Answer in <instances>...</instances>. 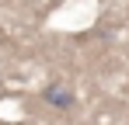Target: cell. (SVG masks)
<instances>
[{
    "instance_id": "1",
    "label": "cell",
    "mask_w": 129,
    "mask_h": 125,
    "mask_svg": "<svg viewBox=\"0 0 129 125\" xmlns=\"http://www.w3.org/2000/svg\"><path fill=\"white\" fill-rule=\"evenodd\" d=\"M45 94H49V97H52V101H56V108H70V104H73V97H70V94H66L63 87H49V90H45Z\"/></svg>"
}]
</instances>
